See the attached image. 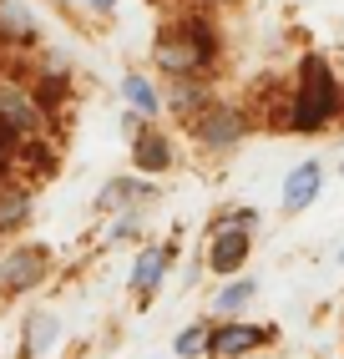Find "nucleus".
Instances as JSON below:
<instances>
[{"instance_id":"f257e3e1","label":"nucleus","mask_w":344,"mask_h":359,"mask_svg":"<svg viewBox=\"0 0 344 359\" xmlns=\"http://www.w3.org/2000/svg\"><path fill=\"white\" fill-rule=\"evenodd\" d=\"M339 107H344V97H339L334 71L319 61V56H304V66H299V91H293V102H289L284 127H293V132H319V127H329L334 116H339Z\"/></svg>"},{"instance_id":"f03ea898","label":"nucleus","mask_w":344,"mask_h":359,"mask_svg":"<svg viewBox=\"0 0 344 359\" xmlns=\"http://www.w3.org/2000/svg\"><path fill=\"white\" fill-rule=\"evenodd\" d=\"M213 56H218V41H213V26H208L203 15L178 20V31L157 41V66L167 71L172 81H183V76H203V71L213 66Z\"/></svg>"},{"instance_id":"7ed1b4c3","label":"nucleus","mask_w":344,"mask_h":359,"mask_svg":"<svg viewBox=\"0 0 344 359\" xmlns=\"http://www.w3.org/2000/svg\"><path fill=\"white\" fill-rule=\"evenodd\" d=\"M243 132H249V116H243V107H228V102H208L198 111V142L213 152L233 147V142H243Z\"/></svg>"},{"instance_id":"20e7f679","label":"nucleus","mask_w":344,"mask_h":359,"mask_svg":"<svg viewBox=\"0 0 344 359\" xmlns=\"http://www.w3.org/2000/svg\"><path fill=\"white\" fill-rule=\"evenodd\" d=\"M249 228H253V212H233V218L218 223V238H213V253H208V269L218 273H233L243 258H249Z\"/></svg>"},{"instance_id":"39448f33","label":"nucleus","mask_w":344,"mask_h":359,"mask_svg":"<svg viewBox=\"0 0 344 359\" xmlns=\"http://www.w3.org/2000/svg\"><path fill=\"white\" fill-rule=\"evenodd\" d=\"M41 122V102L31 97V91H20V86H0V132H31Z\"/></svg>"},{"instance_id":"423d86ee","label":"nucleus","mask_w":344,"mask_h":359,"mask_svg":"<svg viewBox=\"0 0 344 359\" xmlns=\"http://www.w3.org/2000/svg\"><path fill=\"white\" fill-rule=\"evenodd\" d=\"M41 278H46V253L41 248H20V253H11L6 263H0V289H6V294L36 289Z\"/></svg>"},{"instance_id":"0eeeda50","label":"nucleus","mask_w":344,"mask_h":359,"mask_svg":"<svg viewBox=\"0 0 344 359\" xmlns=\"http://www.w3.org/2000/svg\"><path fill=\"white\" fill-rule=\"evenodd\" d=\"M263 339H268V329H258V324H223V329L208 334V354H218V359H238V354L258 349Z\"/></svg>"},{"instance_id":"6e6552de","label":"nucleus","mask_w":344,"mask_h":359,"mask_svg":"<svg viewBox=\"0 0 344 359\" xmlns=\"http://www.w3.org/2000/svg\"><path fill=\"white\" fill-rule=\"evenodd\" d=\"M314 198H319V162H304L284 182V212H304Z\"/></svg>"},{"instance_id":"1a4fd4ad","label":"nucleus","mask_w":344,"mask_h":359,"mask_svg":"<svg viewBox=\"0 0 344 359\" xmlns=\"http://www.w3.org/2000/svg\"><path fill=\"white\" fill-rule=\"evenodd\" d=\"M132 162L142 167V172H167V167H172V147H167V137H157V132H137Z\"/></svg>"},{"instance_id":"9d476101","label":"nucleus","mask_w":344,"mask_h":359,"mask_svg":"<svg viewBox=\"0 0 344 359\" xmlns=\"http://www.w3.org/2000/svg\"><path fill=\"white\" fill-rule=\"evenodd\" d=\"M167 107H172V111H183V116H198V111L208 107V86H203L198 76L172 81V86H167Z\"/></svg>"},{"instance_id":"9b49d317","label":"nucleus","mask_w":344,"mask_h":359,"mask_svg":"<svg viewBox=\"0 0 344 359\" xmlns=\"http://www.w3.org/2000/svg\"><path fill=\"white\" fill-rule=\"evenodd\" d=\"M167 248H147L142 258H137V269H132V294H152L157 289V278H162V269H167Z\"/></svg>"},{"instance_id":"f8f14e48","label":"nucleus","mask_w":344,"mask_h":359,"mask_svg":"<svg viewBox=\"0 0 344 359\" xmlns=\"http://www.w3.org/2000/svg\"><path fill=\"white\" fill-rule=\"evenodd\" d=\"M0 36H11V41H31V36H36L31 11H20L15 0H0Z\"/></svg>"},{"instance_id":"ddd939ff","label":"nucleus","mask_w":344,"mask_h":359,"mask_svg":"<svg viewBox=\"0 0 344 359\" xmlns=\"http://www.w3.org/2000/svg\"><path fill=\"white\" fill-rule=\"evenodd\" d=\"M26 212H31V193H26V187H0V233L15 228Z\"/></svg>"},{"instance_id":"4468645a","label":"nucleus","mask_w":344,"mask_h":359,"mask_svg":"<svg viewBox=\"0 0 344 359\" xmlns=\"http://www.w3.org/2000/svg\"><path fill=\"white\" fill-rule=\"evenodd\" d=\"M121 91H127V102H132V111H142V116H152L157 111V86L152 81H147V76H127V81H121Z\"/></svg>"},{"instance_id":"2eb2a0df","label":"nucleus","mask_w":344,"mask_h":359,"mask_svg":"<svg viewBox=\"0 0 344 359\" xmlns=\"http://www.w3.org/2000/svg\"><path fill=\"white\" fill-rule=\"evenodd\" d=\"M208 324H187L183 334H178V339H172V349H178L183 359H192V354H208Z\"/></svg>"},{"instance_id":"dca6fc26","label":"nucleus","mask_w":344,"mask_h":359,"mask_svg":"<svg viewBox=\"0 0 344 359\" xmlns=\"http://www.w3.org/2000/svg\"><path fill=\"white\" fill-rule=\"evenodd\" d=\"M51 334H56V319H51V314H36V319L26 324V354H41L46 344H51Z\"/></svg>"},{"instance_id":"f3484780","label":"nucleus","mask_w":344,"mask_h":359,"mask_svg":"<svg viewBox=\"0 0 344 359\" xmlns=\"http://www.w3.org/2000/svg\"><path fill=\"white\" fill-rule=\"evenodd\" d=\"M142 193H147V187H137V182L121 177V182H112L107 193H102V208H121V203H132V198H142Z\"/></svg>"},{"instance_id":"a211bd4d","label":"nucleus","mask_w":344,"mask_h":359,"mask_svg":"<svg viewBox=\"0 0 344 359\" xmlns=\"http://www.w3.org/2000/svg\"><path fill=\"white\" fill-rule=\"evenodd\" d=\"M249 299H253V283L243 278V283H228V289H223V299H218V309H223V314H228V309H238V304H249Z\"/></svg>"},{"instance_id":"6ab92c4d","label":"nucleus","mask_w":344,"mask_h":359,"mask_svg":"<svg viewBox=\"0 0 344 359\" xmlns=\"http://www.w3.org/2000/svg\"><path fill=\"white\" fill-rule=\"evenodd\" d=\"M11 142H15L11 132H0V167H6V162H11Z\"/></svg>"},{"instance_id":"aec40b11","label":"nucleus","mask_w":344,"mask_h":359,"mask_svg":"<svg viewBox=\"0 0 344 359\" xmlns=\"http://www.w3.org/2000/svg\"><path fill=\"white\" fill-rule=\"evenodd\" d=\"M86 6H96V11H112V6H117V0H86Z\"/></svg>"},{"instance_id":"412c9836","label":"nucleus","mask_w":344,"mask_h":359,"mask_svg":"<svg viewBox=\"0 0 344 359\" xmlns=\"http://www.w3.org/2000/svg\"><path fill=\"white\" fill-rule=\"evenodd\" d=\"M208 6H218V0H208Z\"/></svg>"}]
</instances>
